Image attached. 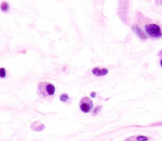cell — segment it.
I'll use <instances>...</instances> for the list:
<instances>
[{
    "label": "cell",
    "instance_id": "1",
    "mask_svg": "<svg viewBox=\"0 0 162 141\" xmlns=\"http://www.w3.org/2000/svg\"><path fill=\"white\" fill-rule=\"evenodd\" d=\"M145 24L144 28L145 33L153 39L162 38V24L160 22H155L153 20L143 15Z\"/></svg>",
    "mask_w": 162,
    "mask_h": 141
},
{
    "label": "cell",
    "instance_id": "2",
    "mask_svg": "<svg viewBox=\"0 0 162 141\" xmlns=\"http://www.w3.org/2000/svg\"><path fill=\"white\" fill-rule=\"evenodd\" d=\"M55 93V88L53 84L49 82H41L37 85V93L42 98H47L53 96Z\"/></svg>",
    "mask_w": 162,
    "mask_h": 141
},
{
    "label": "cell",
    "instance_id": "3",
    "mask_svg": "<svg viewBox=\"0 0 162 141\" xmlns=\"http://www.w3.org/2000/svg\"><path fill=\"white\" fill-rule=\"evenodd\" d=\"M93 101L88 97L82 98L79 102V108L83 113H88L93 109Z\"/></svg>",
    "mask_w": 162,
    "mask_h": 141
},
{
    "label": "cell",
    "instance_id": "4",
    "mask_svg": "<svg viewBox=\"0 0 162 141\" xmlns=\"http://www.w3.org/2000/svg\"><path fill=\"white\" fill-rule=\"evenodd\" d=\"M150 139L151 138L149 137L139 135L129 137H127L123 141H149Z\"/></svg>",
    "mask_w": 162,
    "mask_h": 141
},
{
    "label": "cell",
    "instance_id": "5",
    "mask_svg": "<svg viewBox=\"0 0 162 141\" xmlns=\"http://www.w3.org/2000/svg\"><path fill=\"white\" fill-rule=\"evenodd\" d=\"M92 73L93 75H94L95 76L101 77V76L106 75L108 73V70L105 68L101 69L98 67H96L93 69Z\"/></svg>",
    "mask_w": 162,
    "mask_h": 141
},
{
    "label": "cell",
    "instance_id": "6",
    "mask_svg": "<svg viewBox=\"0 0 162 141\" xmlns=\"http://www.w3.org/2000/svg\"><path fill=\"white\" fill-rule=\"evenodd\" d=\"M31 129L34 131H37V132H40L43 130L45 128V125L42 123H41L39 121H36L33 122L31 124Z\"/></svg>",
    "mask_w": 162,
    "mask_h": 141
},
{
    "label": "cell",
    "instance_id": "7",
    "mask_svg": "<svg viewBox=\"0 0 162 141\" xmlns=\"http://www.w3.org/2000/svg\"><path fill=\"white\" fill-rule=\"evenodd\" d=\"M133 30H134L137 34L139 36V37H140L141 39H146L148 38V37L146 36V34H145L144 32V31L141 29L140 27H139L138 26H133Z\"/></svg>",
    "mask_w": 162,
    "mask_h": 141
},
{
    "label": "cell",
    "instance_id": "8",
    "mask_svg": "<svg viewBox=\"0 0 162 141\" xmlns=\"http://www.w3.org/2000/svg\"><path fill=\"white\" fill-rule=\"evenodd\" d=\"M1 8L3 11H7L9 9V5H8V3L7 2H3L1 3Z\"/></svg>",
    "mask_w": 162,
    "mask_h": 141
},
{
    "label": "cell",
    "instance_id": "9",
    "mask_svg": "<svg viewBox=\"0 0 162 141\" xmlns=\"http://www.w3.org/2000/svg\"><path fill=\"white\" fill-rule=\"evenodd\" d=\"M60 101L62 102H66L69 99V96H68L67 94H61L60 97Z\"/></svg>",
    "mask_w": 162,
    "mask_h": 141
},
{
    "label": "cell",
    "instance_id": "10",
    "mask_svg": "<svg viewBox=\"0 0 162 141\" xmlns=\"http://www.w3.org/2000/svg\"><path fill=\"white\" fill-rule=\"evenodd\" d=\"M150 127H162V121L153 123L150 125Z\"/></svg>",
    "mask_w": 162,
    "mask_h": 141
},
{
    "label": "cell",
    "instance_id": "11",
    "mask_svg": "<svg viewBox=\"0 0 162 141\" xmlns=\"http://www.w3.org/2000/svg\"><path fill=\"white\" fill-rule=\"evenodd\" d=\"M0 76H1V78H3L6 76V71L3 68H1V70H0Z\"/></svg>",
    "mask_w": 162,
    "mask_h": 141
},
{
    "label": "cell",
    "instance_id": "12",
    "mask_svg": "<svg viewBox=\"0 0 162 141\" xmlns=\"http://www.w3.org/2000/svg\"><path fill=\"white\" fill-rule=\"evenodd\" d=\"M158 56L159 59H160V65L162 67V49L158 53Z\"/></svg>",
    "mask_w": 162,
    "mask_h": 141
},
{
    "label": "cell",
    "instance_id": "13",
    "mask_svg": "<svg viewBox=\"0 0 162 141\" xmlns=\"http://www.w3.org/2000/svg\"><path fill=\"white\" fill-rule=\"evenodd\" d=\"M91 96H92L93 98H94L95 96H96V93H92L91 94Z\"/></svg>",
    "mask_w": 162,
    "mask_h": 141
}]
</instances>
